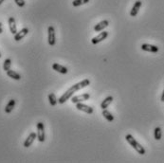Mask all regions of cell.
<instances>
[{
    "mask_svg": "<svg viewBox=\"0 0 164 163\" xmlns=\"http://www.w3.org/2000/svg\"><path fill=\"white\" fill-rule=\"evenodd\" d=\"M89 84H90V81H89L88 79H85V80H83V81H81V82H79V83L73 84L71 87H69L67 91H65V92L59 98L58 104H64L65 102H67V101L69 99V98L72 97V95H73L75 92H77V91H79V90H81V89H83V88L88 86Z\"/></svg>",
    "mask_w": 164,
    "mask_h": 163,
    "instance_id": "1",
    "label": "cell"
},
{
    "mask_svg": "<svg viewBox=\"0 0 164 163\" xmlns=\"http://www.w3.org/2000/svg\"><path fill=\"white\" fill-rule=\"evenodd\" d=\"M125 140H126V141H127L131 146H132V147L138 152V154H140V155H145V153H146L145 149L143 148V146H141V145L136 140V139H134V137H133L132 135H130V134L126 135V136H125Z\"/></svg>",
    "mask_w": 164,
    "mask_h": 163,
    "instance_id": "2",
    "label": "cell"
},
{
    "mask_svg": "<svg viewBox=\"0 0 164 163\" xmlns=\"http://www.w3.org/2000/svg\"><path fill=\"white\" fill-rule=\"evenodd\" d=\"M48 41L49 45L53 47L56 44V35H55V28L53 26H49L48 28Z\"/></svg>",
    "mask_w": 164,
    "mask_h": 163,
    "instance_id": "3",
    "label": "cell"
},
{
    "mask_svg": "<svg viewBox=\"0 0 164 163\" xmlns=\"http://www.w3.org/2000/svg\"><path fill=\"white\" fill-rule=\"evenodd\" d=\"M37 139L40 142H44L46 140L45 136V125L43 122H38L37 123Z\"/></svg>",
    "mask_w": 164,
    "mask_h": 163,
    "instance_id": "4",
    "label": "cell"
},
{
    "mask_svg": "<svg viewBox=\"0 0 164 163\" xmlns=\"http://www.w3.org/2000/svg\"><path fill=\"white\" fill-rule=\"evenodd\" d=\"M90 98V94L89 93H84L78 96H74L71 98V102L72 104H78V103H83L85 101H88Z\"/></svg>",
    "mask_w": 164,
    "mask_h": 163,
    "instance_id": "5",
    "label": "cell"
},
{
    "mask_svg": "<svg viewBox=\"0 0 164 163\" xmlns=\"http://www.w3.org/2000/svg\"><path fill=\"white\" fill-rule=\"evenodd\" d=\"M108 36V32L107 31H102L101 33H99L97 36H95L94 38H92L91 40V43L93 45H97L98 43H100L104 40H105Z\"/></svg>",
    "mask_w": 164,
    "mask_h": 163,
    "instance_id": "6",
    "label": "cell"
},
{
    "mask_svg": "<svg viewBox=\"0 0 164 163\" xmlns=\"http://www.w3.org/2000/svg\"><path fill=\"white\" fill-rule=\"evenodd\" d=\"M76 108L79 110V111H82V112H85L86 114H92L94 112L93 108L91 106H88L86 104H84L83 103H78L76 104Z\"/></svg>",
    "mask_w": 164,
    "mask_h": 163,
    "instance_id": "7",
    "label": "cell"
},
{
    "mask_svg": "<svg viewBox=\"0 0 164 163\" xmlns=\"http://www.w3.org/2000/svg\"><path fill=\"white\" fill-rule=\"evenodd\" d=\"M141 5H142V2L141 1V0H137V1L135 2V4L133 5L132 10H131V12H130V15L132 17H136L139 13V11H140Z\"/></svg>",
    "mask_w": 164,
    "mask_h": 163,
    "instance_id": "8",
    "label": "cell"
},
{
    "mask_svg": "<svg viewBox=\"0 0 164 163\" xmlns=\"http://www.w3.org/2000/svg\"><path fill=\"white\" fill-rule=\"evenodd\" d=\"M52 69L61 73V74H68V72H69L68 68H65V67L62 66V64H57V63H54L52 64Z\"/></svg>",
    "mask_w": 164,
    "mask_h": 163,
    "instance_id": "9",
    "label": "cell"
},
{
    "mask_svg": "<svg viewBox=\"0 0 164 163\" xmlns=\"http://www.w3.org/2000/svg\"><path fill=\"white\" fill-rule=\"evenodd\" d=\"M28 28H22L20 31H17V33L16 34H14V40L16 41V42H18V41H20V40H22L26 35H28Z\"/></svg>",
    "mask_w": 164,
    "mask_h": 163,
    "instance_id": "10",
    "label": "cell"
},
{
    "mask_svg": "<svg viewBox=\"0 0 164 163\" xmlns=\"http://www.w3.org/2000/svg\"><path fill=\"white\" fill-rule=\"evenodd\" d=\"M141 48L142 50L148 51V52H152V53H156L159 50V48L156 46L150 45V44H142Z\"/></svg>",
    "mask_w": 164,
    "mask_h": 163,
    "instance_id": "11",
    "label": "cell"
},
{
    "mask_svg": "<svg viewBox=\"0 0 164 163\" xmlns=\"http://www.w3.org/2000/svg\"><path fill=\"white\" fill-rule=\"evenodd\" d=\"M36 137H37V134H35V133H30V134L28 135V137L26 139V140L24 141V147H25V148H28L32 143H33V141L35 140Z\"/></svg>",
    "mask_w": 164,
    "mask_h": 163,
    "instance_id": "12",
    "label": "cell"
},
{
    "mask_svg": "<svg viewBox=\"0 0 164 163\" xmlns=\"http://www.w3.org/2000/svg\"><path fill=\"white\" fill-rule=\"evenodd\" d=\"M108 25H109V22H108L107 20H103V21H101L100 23H98L97 25H95L94 30L97 31V32L102 31V30L105 29L106 27H108Z\"/></svg>",
    "mask_w": 164,
    "mask_h": 163,
    "instance_id": "13",
    "label": "cell"
},
{
    "mask_svg": "<svg viewBox=\"0 0 164 163\" xmlns=\"http://www.w3.org/2000/svg\"><path fill=\"white\" fill-rule=\"evenodd\" d=\"M8 22H9V28H10L11 32L13 35L16 34L17 33V28H16V24H15V19L13 17H10Z\"/></svg>",
    "mask_w": 164,
    "mask_h": 163,
    "instance_id": "14",
    "label": "cell"
},
{
    "mask_svg": "<svg viewBox=\"0 0 164 163\" xmlns=\"http://www.w3.org/2000/svg\"><path fill=\"white\" fill-rule=\"evenodd\" d=\"M113 101H114V98H113L112 96L106 97L105 99L102 102V104H101V108H102V109H106V108L113 103Z\"/></svg>",
    "mask_w": 164,
    "mask_h": 163,
    "instance_id": "15",
    "label": "cell"
},
{
    "mask_svg": "<svg viewBox=\"0 0 164 163\" xmlns=\"http://www.w3.org/2000/svg\"><path fill=\"white\" fill-rule=\"evenodd\" d=\"M15 104H16V101H15V100H13V99L10 100V102L7 104V105H6V107H5V113H7V114L12 113V111L13 110Z\"/></svg>",
    "mask_w": 164,
    "mask_h": 163,
    "instance_id": "16",
    "label": "cell"
},
{
    "mask_svg": "<svg viewBox=\"0 0 164 163\" xmlns=\"http://www.w3.org/2000/svg\"><path fill=\"white\" fill-rule=\"evenodd\" d=\"M7 75H8V77L12 78V79L15 80V81L21 80V75L19 73H17L16 71H14V70H12V69L8 70L7 71Z\"/></svg>",
    "mask_w": 164,
    "mask_h": 163,
    "instance_id": "17",
    "label": "cell"
},
{
    "mask_svg": "<svg viewBox=\"0 0 164 163\" xmlns=\"http://www.w3.org/2000/svg\"><path fill=\"white\" fill-rule=\"evenodd\" d=\"M103 116L105 118V120H107L109 122H112L113 120H114V116L111 114V112H109L108 110H106V109H103Z\"/></svg>",
    "mask_w": 164,
    "mask_h": 163,
    "instance_id": "18",
    "label": "cell"
},
{
    "mask_svg": "<svg viewBox=\"0 0 164 163\" xmlns=\"http://www.w3.org/2000/svg\"><path fill=\"white\" fill-rule=\"evenodd\" d=\"M49 101L51 106H55L58 104V100L56 99V96L54 93H49Z\"/></svg>",
    "mask_w": 164,
    "mask_h": 163,
    "instance_id": "19",
    "label": "cell"
},
{
    "mask_svg": "<svg viewBox=\"0 0 164 163\" xmlns=\"http://www.w3.org/2000/svg\"><path fill=\"white\" fill-rule=\"evenodd\" d=\"M154 137L156 140H160L162 137V132H161V128L160 127H156L154 130Z\"/></svg>",
    "mask_w": 164,
    "mask_h": 163,
    "instance_id": "20",
    "label": "cell"
},
{
    "mask_svg": "<svg viewBox=\"0 0 164 163\" xmlns=\"http://www.w3.org/2000/svg\"><path fill=\"white\" fill-rule=\"evenodd\" d=\"M11 66H12V60L10 58L6 59L4 61V64H3V69L7 72L8 70L11 69Z\"/></svg>",
    "mask_w": 164,
    "mask_h": 163,
    "instance_id": "21",
    "label": "cell"
},
{
    "mask_svg": "<svg viewBox=\"0 0 164 163\" xmlns=\"http://www.w3.org/2000/svg\"><path fill=\"white\" fill-rule=\"evenodd\" d=\"M88 2H89V0H73L72 5L74 7H79V6H82L84 4H86Z\"/></svg>",
    "mask_w": 164,
    "mask_h": 163,
    "instance_id": "22",
    "label": "cell"
},
{
    "mask_svg": "<svg viewBox=\"0 0 164 163\" xmlns=\"http://www.w3.org/2000/svg\"><path fill=\"white\" fill-rule=\"evenodd\" d=\"M14 2L16 3V5L20 8H23L25 5H26V2L25 0H14Z\"/></svg>",
    "mask_w": 164,
    "mask_h": 163,
    "instance_id": "23",
    "label": "cell"
},
{
    "mask_svg": "<svg viewBox=\"0 0 164 163\" xmlns=\"http://www.w3.org/2000/svg\"><path fill=\"white\" fill-rule=\"evenodd\" d=\"M160 100H161V102H163V103H164V89H163V92H162V94H161V98H160Z\"/></svg>",
    "mask_w": 164,
    "mask_h": 163,
    "instance_id": "24",
    "label": "cell"
},
{
    "mask_svg": "<svg viewBox=\"0 0 164 163\" xmlns=\"http://www.w3.org/2000/svg\"><path fill=\"white\" fill-rule=\"evenodd\" d=\"M2 32H3V28H2L1 27H0V34H1V33H2Z\"/></svg>",
    "mask_w": 164,
    "mask_h": 163,
    "instance_id": "25",
    "label": "cell"
},
{
    "mask_svg": "<svg viewBox=\"0 0 164 163\" xmlns=\"http://www.w3.org/2000/svg\"><path fill=\"white\" fill-rule=\"evenodd\" d=\"M4 1H5V0H0V5H1Z\"/></svg>",
    "mask_w": 164,
    "mask_h": 163,
    "instance_id": "26",
    "label": "cell"
},
{
    "mask_svg": "<svg viewBox=\"0 0 164 163\" xmlns=\"http://www.w3.org/2000/svg\"><path fill=\"white\" fill-rule=\"evenodd\" d=\"M0 27H2V23L1 22H0Z\"/></svg>",
    "mask_w": 164,
    "mask_h": 163,
    "instance_id": "27",
    "label": "cell"
},
{
    "mask_svg": "<svg viewBox=\"0 0 164 163\" xmlns=\"http://www.w3.org/2000/svg\"><path fill=\"white\" fill-rule=\"evenodd\" d=\"M1 56H2V55H1V52H0V58H1Z\"/></svg>",
    "mask_w": 164,
    "mask_h": 163,
    "instance_id": "28",
    "label": "cell"
}]
</instances>
